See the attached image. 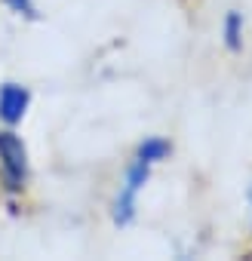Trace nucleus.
<instances>
[{"label": "nucleus", "mask_w": 252, "mask_h": 261, "mask_svg": "<svg viewBox=\"0 0 252 261\" xmlns=\"http://www.w3.org/2000/svg\"><path fill=\"white\" fill-rule=\"evenodd\" d=\"M0 178L10 194H19L28 181V148L10 129H0Z\"/></svg>", "instance_id": "f257e3e1"}, {"label": "nucleus", "mask_w": 252, "mask_h": 261, "mask_svg": "<svg viewBox=\"0 0 252 261\" xmlns=\"http://www.w3.org/2000/svg\"><path fill=\"white\" fill-rule=\"evenodd\" d=\"M148 175H151V163L142 160V157H136L133 166L126 169V178H123L120 194H117V200H114V224L126 227V224L136 218V197H139V191L148 185Z\"/></svg>", "instance_id": "f03ea898"}, {"label": "nucleus", "mask_w": 252, "mask_h": 261, "mask_svg": "<svg viewBox=\"0 0 252 261\" xmlns=\"http://www.w3.org/2000/svg\"><path fill=\"white\" fill-rule=\"evenodd\" d=\"M28 105H31V92L22 83H4L0 86V120L4 123H10V126L22 123Z\"/></svg>", "instance_id": "7ed1b4c3"}, {"label": "nucleus", "mask_w": 252, "mask_h": 261, "mask_svg": "<svg viewBox=\"0 0 252 261\" xmlns=\"http://www.w3.org/2000/svg\"><path fill=\"white\" fill-rule=\"evenodd\" d=\"M224 46L231 53H240V46H243V19L237 10H231L224 16Z\"/></svg>", "instance_id": "20e7f679"}, {"label": "nucleus", "mask_w": 252, "mask_h": 261, "mask_svg": "<svg viewBox=\"0 0 252 261\" xmlns=\"http://www.w3.org/2000/svg\"><path fill=\"white\" fill-rule=\"evenodd\" d=\"M169 151H172L169 142H163V139H145V142L139 145L136 157H142V160H148V163H157V160H166Z\"/></svg>", "instance_id": "39448f33"}, {"label": "nucleus", "mask_w": 252, "mask_h": 261, "mask_svg": "<svg viewBox=\"0 0 252 261\" xmlns=\"http://www.w3.org/2000/svg\"><path fill=\"white\" fill-rule=\"evenodd\" d=\"M4 4H7L13 13L25 16V19H37V16H40V13H37V7H34V0H4Z\"/></svg>", "instance_id": "423d86ee"}, {"label": "nucleus", "mask_w": 252, "mask_h": 261, "mask_svg": "<svg viewBox=\"0 0 252 261\" xmlns=\"http://www.w3.org/2000/svg\"><path fill=\"white\" fill-rule=\"evenodd\" d=\"M249 200H252V191H249Z\"/></svg>", "instance_id": "0eeeda50"}]
</instances>
